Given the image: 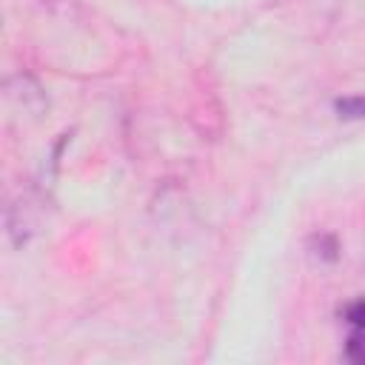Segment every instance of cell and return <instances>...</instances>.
Segmentation results:
<instances>
[{"instance_id": "3957f363", "label": "cell", "mask_w": 365, "mask_h": 365, "mask_svg": "<svg viewBox=\"0 0 365 365\" xmlns=\"http://www.w3.org/2000/svg\"><path fill=\"white\" fill-rule=\"evenodd\" d=\"M345 356H348L351 362H356V365L365 362V334H362V331L354 334V336L348 339V345H345Z\"/></svg>"}, {"instance_id": "7a4b0ae2", "label": "cell", "mask_w": 365, "mask_h": 365, "mask_svg": "<svg viewBox=\"0 0 365 365\" xmlns=\"http://www.w3.org/2000/svg\"><path fill=\"white\" fill-rule=\"evenodd\" d=\"M342 314H345V319H348L356 331L365 334V299H354V302H348Z\"/></svg>"}, {"instance_id": "6da1fadb", "label": "cell", "mask_w": 365, "mask_h": 365, "mask_svg": "<svg viewBox=\"0 0 365 365\" xmlns=\"http://www.w3.org/2000/svg\"><path fill=\"white\" fill-rule=\"evenodd\" d=\"M336 111H339L342 117H365V94L336 100Z\"/></svg>"}]
</instances>
